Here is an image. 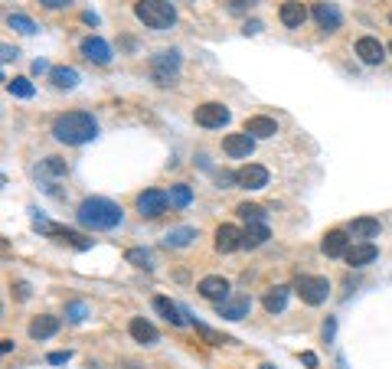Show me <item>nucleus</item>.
Instances as JSON below:
<instances>
[{
    "mask_svg": "<svg viewBox=\"0 0 392 369\" xmlns=\"http://www.w3.org/2000/svg\"><path fill=\"white\" fill-rule=\"evenodd\" d=\"M216 248H219L222 255L242 248V232H239L235 226H219V229H216Z\"/></svg>",
    "mask_w": 392,
    "mask_h": 369,
    "instance_id": "nucleus-16",
    "label": "nucleus"
},
{
    "mask_svg": "<svg viewBox=\"0 0 392 369\" xmlns=\"http://www.w3.org/2000/svg\"><path fill=\"white\" fill-rule=\"evenodd\" d=\"M346 242H350V239H346V232H340V229H333V232H327L324 235V255H327V259H340V255H346Z\"/></svg>",
    "mask_w": 392,
    "mask_h": 369,
    "instance_id": "nucleus-18",
    "label": "nucleus"
},
{
    "mask_svg": "<svg viewBox=\"0 0 392 369\" xmlns=\"http://www.w3.org/2000/svg\"><path fill=\"white\" fill-rule=\"evenodd\" d=\"M255 33H262V23H258V20L245 23V37H255Z\"/></svg>",
    "mask_w": 392,
    "mask_h": 369,
    "instance_id": "nucleus-37",
    "label": "nucleus"
},
{
    "mask_svg": "<svg viewBox=\"0 0 392 369\" xmlns=\"http://www.w3.org/2000/svg\"><path fill=\"white\" fill-rule=\"evenodd\" d=\"M190 199H193V193H190V186H184V183H177V186H170V203L173 206H190Z\"/></svg>",
    "mask_w": 392,
    "mask_h": 369,
    "instance_id": "nucleus-30",
    "label": "nucleus"
},
{
    "mask_svg": "<svg viewBox=\"0 0 392 369\" xmlns=\"http://www.w3.org/2000/svg\"><path fill=\"white\" fill-rule=\"evenodd\" d=\"M56 330H59V317H52V314L33 317V323H30V337L33 340H49V337H56Z\"/></svg>",
    "mask_w": 392,
    "mask_h": 369,
    "instance_id": "nucleus-17",
    "label": "nucleus"
},
{
    "mask_svg": "<svg viewBox=\"0 0 392 369\" xmlns=\"http://www.w3.org/2000/svg\"><path fill=\"white\" fill-rule=\"evenodd\" d=\"M235 180L242 190H262V186L268 183V170L265 167H258V163H245L235 170Z\"/></svg>",
    "mask_w": 392,
    "mask_h": 369,
    "instance_id": "nucleus-9",
    "label": "nucleus"
},
{
    "mask_svg": "<svg viewBox=\"0 0 392 369\" xmlns=\"http://www.w3.org/2000/svg\"><path fill=\"white\" fill-rule=\"evenodd\" d=\"M49 82L56 88H75L79 86V72L69 69V66H59V69H49Z\"/></svg>",
    "mask_w": 392,
    "mask_h": 369,
    "instance_id": "nucleus-26",
    "label": "nucleus"
},
{
    "mask_svg": "<svg viewBox=\"0 0 392 369\" xmlns=\"http://www.w3.org/2000/svg\"><path fill=\"white\" fill-rule=\"evenodd\" d=\"M3 59H7V62L17 59V50H13V46H3Z\"/></svg>",
    "mask_w": 392,
    "mask_h": 369,
    "instance_id": "nucleus-42",
    "label": "nucleus"
},
{
    "mask_svg": "<svg viewBox=\"0 0 392 369\" xmlns=\"http://www.w3.org/2000/svg\"><path fill=\"white\" fill-rule=\"evenodd\" d=\"M128 330H131V337H135L137 343H144V346H154L160 340L157 330H154V327H150L144 317H135L131 323H128Z\"/></svg>",
    "mask_w": 392,
    "mask_h": 369,
    "instance_id": "nucleus-21",
    "label": "nucleus"
},
{
    "mask_svg": "<svg viewBox=\"0 0 392 369\" xmlns=\"http://www.w3.org/2000/svg\"><path fill=\"white\" fill-rule=\"evenodd\" d=\"M196 291L206 297V301H216V304H222V301L229 297V281H226L222 275H206L203 281L196 284Z\"/></svg>",
    "mask_w": 392,
    "mask_h": 369,
    "instance_id": "nucleus-8",
    "label": "nucleus"
},
{
    "mask_svg": "<svg viewBox=\"0 0 392 369\" xmlns=\"http://www.w3.org/2000/svg\"><path fill=\"white\" fill-rule=\"evenodd\" d=\"M380 219H369V216H360V219L350 222V235L353 239H376L380 235Z\"/></svg>",
    "mask_w": 392,
    "mask_h": 369,
    "instance_id": "nucleus-23",
    "label": "nucleus"
},
{
    "mask_svg": "<svg viewBox=\"0 0 392 369\" xmlns=\"http://www.w3.org/2000/svg\"><path fill=\"white\" fill-rule=\"evenodd\" d=\"M262 369H275V366H268V363H265V366H262Z\"/></svg>",
    "mask_w": 392,
    "mask_h": 369,
    "instance_id": "nucleus-44",
    "label": "nucleus"
},
{
    "mask_svg": "<svg viewBox=\"0 0 392 369\" xmlns=\"http://www.w3.org/2000/svg\"><path fill=\"white\" fill-rule=\"evenodd\" d=\"M124 259L131 261V265H137V268H154V255H150L147 248H128Z\"/></svg>",
    "mask_w": 392,
    "mask_h": 369,
    "instance_id": "nucleus-29",
    "label": "nucleus"
},
{
    "mask_svg": "<svg viewBox=\"0 0 392 369\" xmlns=\"http://www.w3.org/2000/svg\"><path fill=\"white\" fill-rule=\"evenodd\" d=\"M278 17H282V23L288 26V30H297V26L307 20V10L301 0H284L282 10H278Z\"/></svg>",
    "mask_w": 392,
    "mask_h": 369,
    "instance_id": "nucleus-14",
    "label": "nucleus"
},
{
    "mask_svg": "<svg viewBox=\"0 0 392 369\" xmlns=\"http://www.w3.org/2000/svg\"><path fill=\"white\" fill-rule=\"evenodd\" d=\"M294 291L301 295L304 304L317 308V304H324L327 295H331V281H327V278H320V275H301L297 284H294Z\"/></svg>",
    "mask_w": 392,
    "mask_h": 369,
    "instance_id": "nucleus-4",
    "label": "nucleus"
},
{
    "mask_svg": "<svg viewBox=\"0 0 392 369\" xmlns=\"http://www.w3.org/2000/svg\"><path fill=\"white\" fill-rule=\"evenodd\" d=\"M66 314H69V320H72V323H79V320H86V304H69V310H66Z\"/></svg>",
    "mask_w": 392,
    "mask_h": 369,
    "instance_id": "nucleus-35",
    "label": "nucleus"
},
{
    "mask_svg": "<svg viewBox=\"0 0 392 369\" xmlns=\"http://www.w3.org/2000/svg\"><path fill=\"white\" fill-rule=\"evenodd\" d=\"M193 118H196L199 128H222V124L229 121V108L219 105V101H206V105H199V108H196Z\"/></svg>",
    "mask_w": 392,
    "mask_h": 369,
    "instance_id": "nucleus-6",
    "label": "nucleus"
},
{
    "mask_svg": "<svg viewBox=\"0 0 392 369\" xmlns=\"http://www.w3.org/2000/svg\"><path fill=\"white\" fill-rule=\"evenodd\" d=\"M265 242H268V226H265V222H248L242 232V246L258 248V246H265Z\"/></svg>",
    "mask_w": 392,
    "mask_h": 369,
    "instance_id": "nucleus-22",
    "label": "nucleus"
},
{
    "mask_svg": "<svg viewBox=\"0 0 392 369\" xmlns=\"http://www.w3.org/2000/svg\"><path fill=\"white\" fill-rule=\"evenodd\" d=\"M121 216H124L121 206L111 203V199H105V197H92L75 210L79 226L95 229V232H108V229H115V226H121Z\"/></svg>",
    "mask_w": 392,
    "mask_h": 369,
    "instance_id": "nucleus-1",
    "label": "nucleus"
},
{
    "mask_svg": "<svg viewBox=\"0 0 392 369\" xmlns=\"http://www.w3.org/2000/svg\"><path fill=\"white\" fill-rule=\"evenodd\" d=\"M389 23H392V13H389Z\"/></svg>",
    "mask_w": 392,
    "mask_h": 369,
    "instance_id": "nucleus-45",
    "label": "nucleus"
},
{
    "mask_svg": "<svg viewBox=\"0 0 392 369\" xmlns=\"http://www.w3.org/2000/svg\"><path fill=\"white\" fill-rule=\"evenodd\" d=\"M7 26L20 30V33H26V37H33V33H37V23H33L30 17H23V13H10V17H7Z\"/></svg>",
    "mask_w": 392,
    "mask_h": 369,
    "instance_id": "nucleus-28",
    "label": "nucleus"
},
{
    "mask_svg": "<svg viewBox=\"0 0 392 369\" xmlns=\"http://www.w3.org/2000/svg\"><path fill=\"white\" fill-rule=\"evenodd\" d=\"M222 150L229 154V157H248L252 150H255V137L252 134H226V141H222Z\"/></svg>",
    "mask_w": 392,
    "mask_h": 369,
    "instance_id": "nucleus-12",
    "label": "nucleus"
},
{
    "mask_svg": "<svg viewBox=\"0 0 392 369\" xmlns=\"http://www.w3.org/2000/svg\"><path fill=\"white\" fill-rule=\"evenodd\" d=\"M314 20H317V26L320 30H327V33H333V30H340V23H343V17H340V10L333 7V3H314Z\"/></svg>",
    "mask_w": 392,
    "mask_h": 369,
    "instance_id": "nucleus-11",
    "label": "nucleus"
},
{
    "mask_svg": "<svg viewBox=\"0 0 392 369\" xmlns=\"http://www.w3.org/2000/svg\"><path fill=\"white\" fill-rule=\"evenodd\" d=\"M135 17L144 26H150V30H167L177 20V10H173V3H167V0H137Z\"/></svg>",
    "mask_w": 392,
    "mask_h": 369,
    "instance_id": "nucleus-3",
    "label": "nucleus"
},
{
    "mask_svg": "<svg viewBox=\"0 0 392 369\" xmlns=\"http://www.w3.org/2000/svg\"><path fill=\"white\" fill-rule=\"evenodd\" d=\"M95 134H98V121L86 111H66V114H59L52 121V137L62 141V144H72V148L92 141Z\"/></svg>",
    "mask_w": 392,
    "mask_h": 369,
    "instance_id": "nucleus-2",
    "label": "nucleus"
},
{
    "mask_svg": "<svg viewBox=\"0 0 392 369\" xmlns=\"http://www.w3.org/2000/svg\"><path fill=\"white\" fill-rule=\"evenodd\" d=\"M150 72H154V82H157V86H173V82H177V72H180V52H173V50L157 52L154 62H150Z\"/></svg>",
    "mask_w": 392,
    "mask_h": 369,
    "instance_id": "nucleus-5",
    "label": "nucleus"
},
{
    "mask_svg": "<svg viewBox=\"0 0 392 369\" xmlns=\"http://www.w3.org/2000/svg\"><path fill=\"white\" fill-rule=\"evenodd\" d=\"M248 310H252V301H248V297H235V301H222L219 304V317L222 320H242V317H248Z\"/></svg>",
    "mask_w": 392,
    "mask_h": 369,
    "instance_id": "nucleus-19",
    "label": "nucleus"
},
{
    "mask_svg": "<svg viewBox=\"0 0 392 369\" xmlns=\"http://www.w3.org/2000/svg\"><path fill=\"white\" fill-rule=\"evenodd\" d=\"M39 170H43V173H56V177H62V173L69 170V167H66V160H59V157H46L43 163H39Z\"/></svg>",
    "mask_w": 392,
    "mask_h": 369,
    "instance_id": "nucleus-34",
    "label": "nucleus"
},
{
    "mask_svg": "<svg viewBox=\"0 0 392 369\" xmlns=\"http://www.w3.org/2000/svg\"><path fill=\"white\" fill-rule=\"evenodd\" d=\"M46 7H52V10H59V7H69V0H46Z\"/></svg>",
    "mask_w": 392,
    "mask_h": 369,
    "instance_id": "nucleus-41",
    "label": "nucleus"
},
{
    "mask_svg": "<svg viewBox=\"0 0 392 369\" xmlns=\"http://www.w3.org/2000/svg\"><path fill=\"white\" fill-rule=\"evenodd\" d=\"M304 363L314 369V366H317V357H314V353H304Z\"/></svg>",
    "mask_w": 392,
    "mask_h": 369,
    "instance_id": "nucleus-43",
    "label": "nucleus"
},
{
    "mask_svg": "<svg viewBox=\"0 0 392 369\" xmlns=\"http://www.w3.org/2000/svg\"><path fill=\"white\" fill-rule=\"evenodd\" d=\"M389 52H392V43H389Z\"/></svg>",
    "mask_w": 392,
    "mask_h": 369,
    "instance_id": "nucleus-46",
    "label": "nucleus"
},
{
    "mask_svg": "<svg viewBox=\"0 0 392 369\" xmlns=\"http://www.w3.org/2000/svg\"><path fill=\"white\" fill-rule=\"evenodd\" d=\"M17 297H20V301H26V297H30V284H17Z\"/></svg>",
    "mask_w": 392,
    "mask_h": 369,
    "instance_id": "nucleus-39",
    "label": "nucleus"
},
{
    "mask_svg": "<svg viewBox=\"0 0 392 369\" xmlns=\"http://www.w3.org/2000/svg\"><path fill=\"white\" fill-rule=\"evenodd\" d=\"M333 330H337L333 320H327V323H324V340H333Z\"/></svg>",
    "mask_w": 392,
    "mask_h": 369,
    "instance_id": "nucleus-40",
    "label": "nucleus"
},
{
    "mask_svg": "<svg viewBox=\"0 0 392 369\" xmlns=\"http://www.w3.org/2000/svg\"><path fill=\"white\" fill-rule=\"evenodd\" d=\"M216 183H219V186H229V183H239V180H235V173H226V170H222V173H216Z\"/></svg>",
    "mask_w": 392,
    "mask_h": 369,
    "instance_id": "nucleus-36",
    "label": "nucleus"
},
{
    "mask_svg": "<svg viewBox=\"0 0 392 369\" xmlns=\"http://www.w3.org/2000/svg\"><path fill=\"white\" fill-rule=\"evenodd\" d=\"M376 255H380V248L369 246V242H360V246H350L346 248V265H353V268H363V265H369V261H376Z\"/></svg>",
    "mask_w": 392,
    "mask_h": 369,
    "instance_id": "nucleus-13",
    "label": "nucleus"
},
{
    "mask_svg": "<svg viewBox=\"0 0 392 369\" xmlns=\"http://www.w3.org/2000/svg\"><path fill=\"white\" fill-rule=\"evenodd\" d=\"M288 295H291V288H284V284H278V288H271L268 295H265V310L268 314H282L284 308H288Z\"/></svg>",
    "mask_w": 392,
    "mask_h": 369,
    "instance_id": "nucleus-24",
    "label": "nucleus"
},
{
    "mask_svg": "<svg viewBox=\"0 0 392 369\" xmlns=\"http://www.w3.org/2000/svg\"><path fill=\"white\" fill-rule=\"evenodd\" d=\"M137 212L147 219H157L160 212H167V193L164 190H144L137 197Z\"/></svg>",
    "mask_w": 392,
    "mask_h": 369,
    "instance_id": "nucleus-7",
    "label": "nucleus"
},
{
    "mask_svg": "<svg viewBox=\"0 0 392 369\" xmlns=\"http://www.w3.org/2000/svg\"><path fill=\"white\" fill-rule=\"evenodd\" d=\"M193 323H196V320H193ZM196 333H199V337H203V340H209V343H213V346L233 343V340H229V337H222V333H216V330H209L206 323H196Z\"/></svg>",
    "mask_w": 392,
    "mask_h": 369,
    "instance_id": "nucleus-32",
    "label": "nucleus"
},
{
    "mask_svg": "<svg viewBox=\"0 0 392 369\" xmlns=\"http://www.w3.org/2000/svg\"><path fill=\"white\" fill-rule=\"evenodd\" d=\"M7 88H10V95H17V99H33V82L30 79H13Z\"/></svg>",
    "mask_w": 392,
    "mask_h": 369,
    "instance_id": "nucleus-31",
    "label": "nucleus"
},
{
    "mask_svg": "<svg viewBox=\"0 0 392 369\" xmlns=\"http://www.w3.org/2000/svg\"><path fill=\"white\" fill-rule=\"evenodd\" d=\"M193 239H196V229H190V226H180V229H170V232H167L164 246H167V248H186Z\"/></svg>",
    "mask_w": 392,
    "mask_h": 369,
    "instance_id": "nucleus-27",
    "label": "nucleus"
},
{
    "mask_svg": "<svg viewBox=\"0 0 392 369\" xmlns=\"http://www.w3.org/2000/svg\"><path fill=\"white\" fill-rule=\"evenodd\" d=\"M154 310H157L160 317L173 323V327H184V317H180V308L173 304L170 297H154Z\"/></svg>",
    "mask_w": 392,
    "mask_h": 369,
    "instance_id": "nucleus-25",
    "label": "nucleus"
},
{
    "mask_svg": "<svg viewBox=\"0 0 392 369\" xmlns=\"http://www.w3.org/2000/svg\"><path fill=\"white\" fill-rule=\"evenodd\" d=\"M235 212H239L245 222H262V216H265L262 206H255V203H242V206H235Z\"/></svg>",
    "mask_w": 392,
    "mask_h": 369,
    "instance_id": "nucleus-33",
    "label": "nucleus"
},
{
    "mask_svg": "<svg viewBox=\"0 0 392 369\" xmlns=\"http://www.w3.org/2000/svg\"><path fill=\"white\" fill-rule=\"evenodd\" d=\"M245 134H252V137H275V134H278V124L271 121V118H265V114H255V118H248V121H245Z\"/></svg>",
    "mask_w": 392,
    "mask_h": 369,
    "instance_id": "nucleus-20",
    "label": "nucleus"
},
{
    "mask_svg": "<svg viewBox=\"0 0 392 369\" xmlns=\"http://www.w3.org/2000/svg\"><path fill=\"white\" fill-rule=\"evenodd\" d=\"M82 52H86V59L98 62V66H108L111 62V46L98 37H88L86 43H82Z\"/></svg>",
    "mask_w": 392,
    "mask_h": 369,
    "instance_id": "nucleus-15",
    "label": "nucleus"
},
{
    "mask_svg": "<svg viewBox=\"0 0 392 369\" xmlns=\"http://www.w3.org/2000/svg\"><path fill=\"white\" fill-rule=\"evenodd\" d=\"M66 359H69V353H49V363H52V366H59Z\"/></svg>",
    "mask_w": 392,
    "mask_h": 369,
    "instance_id": "nucleus-38",
    "label": "nucleus"
},
{
    "mask_svg": "<svg viewBox=\"0 0 392 369\" xmlns=\"http://www.w3.org/2000/svg\"><path fill=\"white\" fill-rule=\"evenodd\" d=\"M356 56L366 62V66H380V62L386 59V46L373 37H360L356 39Z\"/></svg>",
    "mask_w": 392,
    "mask_h": 369,
    "instance_id": "nucleus-10",
    "label": "nucleus"
}]
</instances>
